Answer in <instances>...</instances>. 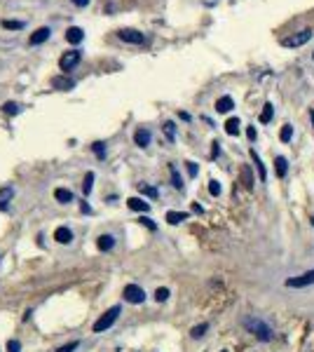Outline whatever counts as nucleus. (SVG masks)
I'll use <instances>...</instances> for the list:
<instances>
[{"label":"nucleus","mask_w":314,"mask_h":352,"mask_svg":"<svg viewBox=\"0 0 314 352\" xmlns=\"http://www.w3.org/2000/svg\"><path fill=\"white\" fill-rule=\"evenodd\" d=\"M209 192H211V195H214V198H218V195H221V184H218V181H214V178H211V181H209Z\"/></svg>","instance_id":"obj_35"},{"label":"nucleus","mask_w":314,"mask_h":352,"mask_svg":"<svg viewBox=\"0 0 314 352\" xmlns=\"http://www.w3.org/2000/svg\"><path fill=\"white\" fill-rule=\"evenodd\" d=\"M138 221H141V226H146L148 230H157V223H153L150 218H148V216H141Z\"/></svg>","instance_id":"obj_36"},{"label":"nucleus","mask_w":314,"mask_h":352,"mask_svg":"<svg viewBox=\"0 0 314 352\" xmlns=\"http://www.w3.org/2000/svg\"><path fill=\"white\" fill-rule=\"evenodd\" d=\"M127 207H129L131 212H141V214H148V212H150V204L141 198H129L127 200Z\"/></svg>","instance_id":"obj_9"},{"label":"nucleus","mask_w":314,"mask_h":352,"mask_svg":"<svg viewBox=\"0 0 314 352\" xmlns=\"http://www.w3.org/2000/svg\"><path fill=\"white\" fill-rule=\"evenodd\" d=\"M251 158H253V162H256V169H258L261 181H265V178H268V174H265V164L261 162V158H258V153H256V148H251Z\"/></svg>","instance_id":"obj_20"},{"label":"nucleus","mask_w":314,"mask_h":352,"mask_svg":"<svg viewBox=\"0 0 314 352\" xmlns=\"http://www.w3.org/2000/svg\"><path fill=\"white\" fill-rule=\"evenodd\" d=\"M312 36H314L312 28H303V31L293 33V36H289V38H284L282 45H284V47H300V45H305V42L312 38Z\"/></svg>","instance_id":"obj_4"},{"label":"nucleus","mask_w":314,"mask_h":352,"mask_svg":"<svg viewBox=\"0 0 314 352\" xmlns=\"http://www.w3.org/2000/svg\"><path fill=\"white\" fill-rule=\"evenodd\" d=\"M185 218H188L185 212H167V221L171 223V226H178V223H183Z\"/></svg>","instance_id":"obj_19"},{"label":"nucleus","mask_w":314,"mask_h":352,"mask_svg":"<svg viewBox=\"0 0 314 352\" xmlns=\"http://www.w3.org/2000/svg\"><path fill=\"white\" fill-rule=\"evenodd\" d=\"M207 329H209V324H197V326L190 331V336L192 338H202L204 334H207Z\"/></svg>","instance_id":"obj_29"},{"label":"nucleus","mask_w":314,"mask_h":352,"mask_svg":"<svg viewBox=\"0 0 314 352\" xmlns=\"http://www.w3.org/2000/svg\"><path fill=\"white\" fill-rule=\"evenodd\" d=\"M167 298H169V289H167V286H160V289L155 291V300H157V303H164Z\"/></svg>","instance_id":"obj_30"},{"label":"nucleus","mask_w":314,"mask_h":352,"mask_svg":"<svg viewBox=\"0 0 314 352\" xmlns=\"http://www.w3.org/2000/svg\"><path fill=\"white\" fill-rule=\"evenodd\" d=\"M246 136L253 141V138H256V127H249V130H246Z\"/></svg>","instance_id":"obj_40"},{"label":"nucleus","mask_w":314,"mask_h":352,"mask_svg":"<svg viewBox=\"0 0 314 352\" xmlns=\"http://www.w3.org/2000/svg\"><path fill=\"white\" fill-rule=\"evenodd\" d=\"M54 240H56L59 244H70V242H73V232H70V228L61 226V228L54 230Z\"/></svg>","instance_id":"obj_10"},{"label":"nucleus","mask_w":314,"mask_h":352,"mask_svg":"<svg viewBox=\"0 0 314 352\" xmlns=\"http://www.w3.org/2000/svg\"><path fill=\"white\" fill-rule=\"evenodd\" d=\"M2 110L7 115H16L19 113V104H14V101H7V104H2Z\"/></svg>","instance_id":"obj_31"},{"label":"nucleus","mask_w":314,"mask_h":352,"mask_svg":"<svg viewBox=\"0 0 314 352\" xmlns=\"http://www.w3.org/2000/svg\"><path fill=\"white\" fill-rule=\"evenodd\" d=\"M134 141H136L138 148H146V146L150 144V132L143 130V127H141V130H136V134H134Z\"/></svg>","instance_id":"obj_14"},{"label":"nucleus","mask_w":314,"mask_h":352,"mask_svg":"<svg viewBox=\"0 0 314 352\" xmlns=\"http://www.w3.org/2000/svg\"><path fill=\"white\" fill-rule=\"evenodd\" d=\"M52 87L54 90H61V92H68V90L75 87V80L66 78V76H56V78H52Z\"/></svg>","instance_id":"obj_8"},{"label":"nucleus","mask_w":314,"mask_h":352,"mask_svg":"<svg viewBox=\"0 0 314 352\" xmlns=\"http://www.w3.org/2000/svg\"><path fill=\"white\" fill-rule=\"evenodd\" d=\"M12 198H14V188H9V186L0 188V209H7V202Z\"/></svg>","instance_id":"obj_16"},{"label":"nucleus","mask_w":314,"mask_h":352,"mask_svg":"<svg viewBox=\"0 0 314 352\" xmlns=\"http://www.w3.org/2000/svg\"><path fill=\"white\" fill-rule=\"evenodd\" d=\"M138 190H141V192H146L148 198H157V195H160V192H157V188H153V186H146V184H141V186H138Z\"/></svg>","instance_id":"obj_32"},{"label":"nucleus","mask_w":314,"mask_h":352,"mask_svg":"<svg viewBox=\"0 0 314 352\" xmlns=\"http://www.w3.org/2000/svg\"><path fill=\"white\" fill-rule=\"evenodd\" d=\"M77 345H80V343H77V340H73V343H66V345H61V348H56L54 352H75Z\"/></svg>","instance_id":"obj_34"},{"label":"nucleus","mask_w":314,"mask_h":352,"mask_svg":"<svg viewBox=\"0 0 314 352\" xmlns=\"http://www.w3.org/2000/svg\"><path fill=\"white\" fill-rule=\"evenodd\" d=\"M117 38L124 40V42H129V45H141V42H146V36L136 28H120L117 31Z\"/></svg>","instance_id":"obj_6"},{"label":"nucleus","mask_w":314,"mask_h":352,"mask_svg":"<svg viewBox=\"0 0 314 352\" xmlns=\"http://www.w3.org/2000/svg\"><path fill=\"white\" fill-rule=\"evenodd\" d=\"M7 352H21V343H19V340H9Z\"/></svg>","instance_id":"obj_37"},{"label":"nucleus","mask_w":314,"mask_h":352,"mask_svg":"<svg viewBox=\"0 0 314 352\" xmlns=\"http://www.w3.org/2000/svg\"><path fill=\"white\" fill-rule=\"evenodd\" d=\"M275 167H277V176H279V178H284V176H286V172H289V162H286V158H282V155H279V158H275Z\"/></svg>","instance_id":"obj_18"},{"label":"nucleus","mask_w":314,"mask_h":352,"mask_svg":"<svg viewBox=\"0 0 314 352\" xmlns=\"http://www.w3.org/2000/svg\"><path fill=\"white\" fill-rule=\"evenodd\" d=\"M73 5H77V8H87L89 5V0H70Z\"/></svg>","instance_id":"obj_39"},{"label":"nucleus","mask_w":314,"mask_h":352,"mask_svg":"<svg viewBox=\"0 0 314 352\" xmlns=\"http://www.w3.org/2000/svg\"><path fill=\"white\" fill-rule=\"evenodd\" d=\"M2 28H7V31H21V28H23V22H12V19H2Z\"/></svg>","instance_id":"obj_24"},{"label":"nucleus","mask_w":314,"mask_h":352,"mask_svg":"<svg viewBox=\"0 0 314 352\" xmlns=\"http://www.w3.org/2000/svg\"><path fill=\"white\" fill-rule=\"evenodd\" d=\"M84 38V31L80 28V26H70L68 31H66V40H68L70 45H77V42H82Z\"/></svg>","instance_id":"obj_12"},{"label":"nucleus","mask_w":314,"mask_h":352,"mask_svg":"<svg viewBox=\"0 0 314 352\" xmlns=\"http://www.w3.org/2000/svg\"><path fill=\"white\" fill-rule=\"evenodd\" d=\"M232 108H235L232 96H221V99L216 101V110H218V113H230Z\"/></svg>","instance_id":"obj_13"},{"label":"nucleus","mask_w":314,"mask_h":352,"mask_svg":"<svg viewBox=\"0 0 314 352\" xmlns=\"http://www.w3.org/2000/svg\"><path fill=\"white\" fill-rule=\"evenodd\" d=\"M54 200L61 202V204H68V202H73V192H70L68 188H56V190H54Z\"/></svg>","instance_id":"obj_15"},{"label":"nucleus","mask_w":314,"mask_h":352,"mask_svg":"<svg viewBox=\"0 0 314 352\" xmlns=\"http://www.w3.org/2000/svg\"><path fill=\"white\" fill-rule=\"evenodd\" d=\"M122 296H124V300H127V303H134V306L146 300V294H143V289H141L138 284H127V286H124V291H122Z\"/></svg>","instance_id":"obj_5"},{"label":"nucleus","mask_w":314,"mask_h":352,"mask_svg":"<svg viewBox=\"0 0 314 352\" xmlns=\"http://www.w3.org/2000/svg\"><path fill=\"white\" fill-rule=\"evenodd\" d=\"M122 314V308L120 306H113L110 310H106V312L101 314L99 320L94 322V334H101V331H106V329H110L113 324H115V320Z\"/></svg>","instance_id":"obj_2"},{"label":"nucleus","mask_w":314,"mask_h":352,"mask_svg":"<svg viewBox=\"0 0 314 352\" xmlns=\"http://www.w3.org/2000/svg\"><path fill=\"white\" fill-rule=\"evenodd\" d=\"M312 59H314V54H312Z\"/></svg>","instance_id":"obj_43"},{"label":"nucleus","mask_w":314,"mask_h":352,"mask_svg":"<svg viewBox=\"0 0 314 352\" xmlns=\"http://www.w3.org/2000/svg\"><path fill=\"white\" fill-rule=\"evenodd\" d=\"M225 132H228L230 136H237L239 134V120L237 118H230V120L225 122Z\"/></svg>","instance_id":"obj_21"},{"label":"nucleus","mask_w":314,"mask_h":352,"mask_svg":"<svg viewBox=\"0 0 314 352\" xmlns=\"http://www.w3.org/2000/svg\"><path fill=\"white\" fill-rule=\"evenodd\" d=\"M80 59H82V52H77V50H68V52L61 54V59H59V68L63 70V73H68V70H73L80 64Z\"/></svg>","instance_id":"obj_3"},{"label":"nucleus","mask_w":314,"mask_h":352,"mask_svg":"<svg viewBox=\"0 0 314 352\" xmlns=\"http://www.w3.org/2000/svg\"><path fill=\"white\" fill-rule=\"evenodd\" d=\"M242 181H244L246 188H253V176H251V169L249 167H242Z\"/></svg>","instance_id":"obj_27"},{"label":"nucleus","mask_w":314,"mask_h":352,"mask_svg":"<svg viewBox=\"0 0 314 352\" xmlns=\"http://www.w3.org/2000/svg\"><path fill=\"white\" fill-rule=\"evenodd\" d=\"M291 136H293V127H291V124H284L282 132H279V138H282L284 144H289V141H291Z\"/></svg>","instance_id":"obj_26"},{"label":"nucleus","mask_w":314,"mask_h":352,"mask_svg":"<svg viewBox=\"0 0 314 352\" xmlns=\"http://www.w3.org/2000/svg\"><path fill=\"white\" fill-rule=\"evenodd\" d=\"M185 164H188V174L197 176V164H195V162H185Z\"/></svg>","instance_id":"obj_38"},{"label":"nucleus","mask_w":314,"mask_h":352,"mask_svg":"<svg viewBox=\"0 0 314 352\" xmlns=\"http://www.w3.org/2000/svg\"><path fill=\"white\" fill-rule=\"evenodd\" d=\"M162 130H164V134H167L169 141H174V138H176V127H174V122H164Z\"/></svg>","instance_id":"obj_28"},{"label":"nucleus","mask_w":314,"mask_h":352,"mask_svg":"<svg viewBox=\"0 0 314 352\" xmlns=\"http://www.w3.org/2000/svg\"><path fill=\"white\" fill-rule=\"evenodd\" d=\"M169 172H171V186H174V188H178V190H183V181H181V176H178L176 167L171 164V167H169Z\"/></svg>","instance_id":"obj_23"},{"label":"nucleus","mask_w":314,"mask_h":352,"mask_svg":"<svg viewBox=\"0 0 314 352\" xmlns=\"http://www.w3.org/2000/svg\"><path fill=\"white\" fill-rule=\"evenodd\" d=\"M49 38V28H47V26H42V28H38V31L35 33H31V38H28V45H42V42H45V40Z\"/></svg>","instance_id":"obj_11"},{"label":"nucleus","mask_w":314,"mask_h":352,"mask_svg":"<svg viewBox=\"0 0 314 352\" xmlns=\"http://www.w3.org/2000/svg\"><path fill=\"white\" fill-rule=\"evenodd\" d=\"M314 284V268L303 272L300 277H291V280H286V286H293V289H300V286H310Z\"/></svg>","instance_id":"obj_7"},{"label":"nucleus","mask_w":314,"mask_h":352,"mask_svg":"<svg viewBox=\"0 0 314 352\" xmlns=\"http://www.w3.org/2000/svg\"><path fill=\"white\" fill-rule=\"evenodd\" d=\"M221 153V148H218V144H214V150H211V158H216V155Z\"/></svg>","instance_id":"obj_41"},{"label":"nucleus","mask_w":314,"mask_h":352,"mask_svg":"<svg viewBox=\"0 0 314 352\" xmlns=\"http://www.w3.org/2000/svg\"><path fill=\"white\" fill-rule=\"evenodd\" d=\"M310 120H312V124H314V108H310Z\"/></svg>","instance_id":"obj_42"},{"label":"nucleus","mask_w":314,"mask_h":352,"mask_svg":"<svg viewBox=\"0 0 314 352\" xmlns=\"http://www.w3.org/2000/svg\"><path fill=\"white\" fill-rule=\"evenodd\" d=\"M272 113H275V106H272V104H265V106H263V113H261V122L268 124L270 120H272Z\"/></svg>","instance_id":"obj_22"},{"label":"nucleus","mask_w":314,"mask_h":352,"mask_svg":"<svg viewBox=\"0 0 314 352\" xmlns=\"http://www.w3.org/2000/svg\"><path fill=\"white\" fill-rule=\"evenodd\" d=\"M92 150H94V155L103 158V155H106V144H103V141H96V144H92Z\"/></svg>","instance_id":"obj_33"},{"label":"nucleus","mask_w":314,"mask_h":352,"mask_svg":"<svg viewBox=\"0 0 314 352\" xmlns=\"http://www.w3.org/2000/svg\"><path fill=\"white\" fill-rule=\"evenodd\" d=\"M92 186H94V172H87V174H84V186H82L84 195H89V192H92Z\"/></svg>","instance_id":"obj_25"},{"label":"nucleus","mask_w":314,"mask_h":352,"mask_svg":"<svg viewBox=\"0 0 314 352\" xmlns=\"http://www.w3.org/2000/svg\"><path fill=\"white\" fill-rule=\"evenodd\" d=\"M244 326L249 334H253V336L258 338V340H263V343L272 340V329H270L263 320H258V317H244Z\"/></svg>","instance_id":"obj_1"},{"label":"nucleus","mask_w":314,"mask_h":352,"mask_svg":"<svg viewBox=\"0 0 314 352\" xmlns=\"http://www.w3.org/2000/svg\"><path fill=\"white\" fill-rule=\"evenodd\" d=\"M113 246H115V238H113V235H101V238H99V249H101V252H110Z\"/></svg>","instance_id":"obj_17"}]
</instances>
